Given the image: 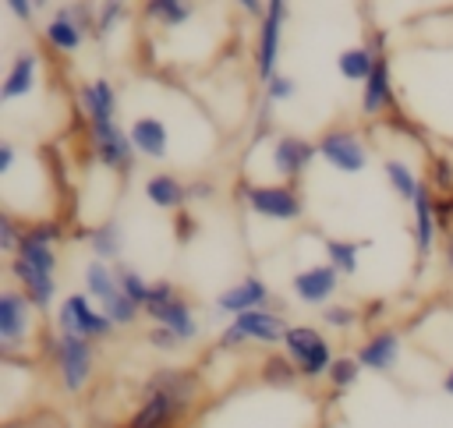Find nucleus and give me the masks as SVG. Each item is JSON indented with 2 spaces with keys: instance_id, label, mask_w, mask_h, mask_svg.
<instances>
[{
  "instance_id": "cd10ccee",
  "label": "nucleus",
  "mask_w": 453,
  "mask_h": 428,
  "mask_svg": "<svg viewBox=\"0 0 453 428\" xmlns=\"http://www.w3.org/2000/svg\"><path fill=\"white\" fill-rule=\"evenodd\" d=\"M88 244H92V251H96V258H120V251H124V226L117 223V219H106L103 226H96V230H88Z\"/></svg>"
},
{
  "instance_id": "4468645a",
  "label": "nucleus",
  "mask_w": 453,
  "mask_h": 428,
  "mask_svg": "<svg viewBox=\"0 0 453 428\" xmlns=\"http://www.w3.org/2000/svg\"><path fill=\"white\" fill-rule=\"evenodd\" d=\"M411 209H414V251H418V262H425V258L432 255V248H435V233H439L435 198H432L428 184H421V187H418V195H414Z\"/></svg>"
},
{
  "instance_id": "a878e982",
  "label": "nucleus",
  "mask_w": 453,
  "mask_h": 428,
  "mask_svg": "<svg viewBox=\"0 0 453 428\" xmlns=\"http://www.w3.org/2000/svg\"><path fill=\"white\" fill-rule=\"evenodd\" d=\"M375 57H379L375 46H350V50H343L336 57V71L347 81H365L372 74V67H375Z\"/></svg>"
},
{
  "instance_id": "7c9ffc66",
  "label": "nucleus",
  "mask_w": 453,
  "mask_h": 428,
  "mask_svg": "<svg viewBox=\"0 0 453 428\" xmlns=\"http://www.w3.org/2000/svg\"><path fill=\"white\" fill-rule=\"evenodd\" d=\"M297 378H301V371H297V364L290 361L287 350L283 354H269L262 361V382H269V386H294Z\"/></svg>"
},
{
  "instance_id": "2f4dec72",
  "label": "nucleus",
  "mask_w": 453,
  "mask_h": 428,
  "mask_svg": "<svg viewBox=\"0 0 453 428\" xmlns=\"http://www.w3.org/2000/svg\"><path fill=\"white\" fill-rule=\"evenodd\" d=\"M149 386L173 393L180 403H188V400L195 396V375H188V371H170V368H163V371H156V375L149 378Z\"/></svg>"
},
{
  "instance_id": "f8f14e48",
  "label": "nucleus",
  "mask_w": 453,
  "mask_h": 428,
  "mask_svg": "<svg viewBox=\"0 0 453 428\" xmlns=\"http://www.w3.org/2000/svg\"><path fill=\"white\" fill-rule=\"evenodd\" d=\"M319 156V141H308V138H297V134H280L269 149V159H273V170L287 180L301 177L304 166Z\"/></svg>"
},
{
  "instance_id": "7ed1b4c3",
  "label": "nucleus",
  "mask_w": 453,
  "mask_h": 428,
  "mask_svg": "<svg viewBox=\"0 0 453 428\" xmlns=\"http://www.w3.org/2000/svg\"><path fill=\"white\" fill-rule=\"evenodd\" d=\"M283 350L297 364L301 378H322L333 364V343L315 325H290L283 336Z\"/></svg>"
},
{
  "instance_id": "09e8293b",
  "label": "nucleus",
  "mask_w": 453,
  "mask_h": 428,
  "mask_svg": "<svg viewBox=\"0 0 453 428\" xmlns=\"http://www.w3.org/2000/svg\"><path fill=\"white\" fill-rule=\"evenodd\" d=\"M442 393H446V396H453V368L442 375Z\"/></svg>"
},
{
  "instance_id": "5701e85b",
  "label": "nucleus",
  "mask_w": 453,
  "mask_h": 428,
  "mask_svg": "<svg viewBox=\"0 0 453 428\" xmlns=\"http://www.w3.org/2000/svg\"><path fill=\"white\" fill-rule=\"evenodd\" d=\"M78 103H81V110H85L88 120H113L117 117V88L106 78L85 81L78 88Z\"/></svg>"
},
{
  "instance_id": "dca6fc26",
  "label": "nucleus",
  "mask_w": 453,
  "mask_h": 428,
  "mask_svg": "<svg viewBox=\"0 0 453 428\" xmlns=\"http://www.w3.org/2000/svg\"><path fill=\"white\" fill-rule=\"evenodd\" d=\"M145 400H142V407L131 414V421H127V428H166L170 421H173V414L184 407L173 393H166V389H152V386H145Z\"/></svg>"
},
{
  "instance_id": "39448f33",
  "label": "nucleus",
  "mask_w": 453,
  "mask_h": 428,
  "mask_svg": "<svg viewBox=\"0 0 453 428\" xmlns=\"http://www.w3.org/2000/svg\"><path fill=\"white\" fill-rule=\"evenodd\" d=\"M57 325H60V332H74V336H88V340H103V336H110L117 329L106 318V311L92 304L88 294L64 297V304L57 308Z\"/></svg>"
},
{
  "instance_id": "1a4fd4ad",
  "label": "nucleus",
  "mask_w": 453,
  "mask_h": 428,
  "mask_svg": "<svg viewBox=\"0 0 453 428\" xmlns=\"http://www.w3.org/2000/svg\"><path fill=\"white\" fill-rule=\"evenodd\" d=\"M372 46L379 50V57H375L372 74L361 81V113H365V117H379L382 110L393 106V81H389V60H386V35L375 32Z\"/></svg>"
},
{
  "instance_id": "8fccbe9b",
  "label": "nucleus",
  "mask_w": 453,
  "mask_h": 428,
  "mask_svg": "<svg viewBox=\"0 0 453 428\" xmlns=\"http://www.w3.org/2000/svg\"><path fill=\"white\" fill-rule=\"evenodd\" d=\"M446 265L453 269V230H449V237H446Z\"/></svg>"
},
{
  "instance_id": "c03bdc74",
  "label": "nucleus",
  "mask_w": 453,
  "mask_h": 428,
  "mask_svg": "<svg viewBox=\"0 0 453 428\" xmlns=\"http://www.w3.org/2000/svg\"><path fill=\"white\" fill-rule=\"evenodd\" d=\"M7 7H11V14L18 21H32V14H35V4L32 0H7Z\"/></svg>"
},
{
  "instance_id": "9d476101",
  "label": "nucleus",
  "mask_w": 453,
  "mask_h": 428,
  "mask_svg": "<svg viewBox=\"0 0 453 428\" xmlns=\"http://www.w3.org/2000/svg\"><path fill=\"white\" fill-rule=\"evenodd\" d=\"M57 237H60L57 223H32V226L21 230V241H18L14 255L53 276V272H57V248H53Z\"/></svg>"
},
{
  "instance_id": "58836bf2",
  "label": "nucleus",
  "mask_w": 453,
  "mask_h": 428,
  "mask_svg": "<svg viewBox=\"0 0 453 428\" xmlns=\"http://www.w3.org/2000/svg\"><path fill=\"white\" fill-rule=\"evenodd\" d=\"M18 241H21V230H18V223H14V216L4 209L0 212V251H7V255H14V248H18Z\"/></svg>"
},
{
  "instance_id": "f3484780",
  "label": "nucleus",
  "mask_w": 453,
  "mask_h": 428,
  "mask_svg": "<svg viewBox=\"0 0 453 428\" xmlns=\"http://www.w3.org/2000/svg\"><path fill=\"white\" fill-rule=\"evenodd\" d=\"M127 134H131V145H134V152L138 156H145V159H166V152H170V131H166V124L159 120V117H134L131 120V127H127Z\"/></svg>"
},
{
  "instance_id": "f03ea898",
  "label": "nucleus",
  "mask_w": 453,
  "mask_h": 428,
  "mask_svg": "<svg viewBox=\"0 0 453 428\" xmlns=\"http://www.w3.org/2000/svg\"><path fill=\"white\" fill-rule=\"evenodd\" d=\"M53 357H57V371H60V386L67 393H81L92 378L96 368V347L88 336H74V332H57L53 340Z\"/></svg>"
},
{
  "instance_id": "c85d7f7f",
  "label": "nucleus",
  "mask_w": 453,
  "mask_h": 428,
  "mask_svg": "<svg viewBox=\"0 0 453 428\" xmlns=\"http://www.w3.org/2000/svg\"><path fill=\"white\" fill-rule=\"evenodd\" d=\"M365 241H343V237H329L326 241V258L340 276H354L357 272V255H361Z\"/></svg>"
},
{
  "instance_id": "ea45409f",
  "label": "nucleus",
  "mask_w": 453,
  "mask_h": 428,
  "mask_svg": "<svg viewBox=\"0 0 453 428\" xmlns=\"http://www.w3.org/2000/svg\"><path fill=\"white\" fill-rule=\"evenodd\" d=\"M149 343H152L156 350H177L184 340H180L173 329H166V325H159V322H156V325L149 329Z\"/></svg>"
},
{
  "instance_id": "c756f323",
  "label": "nucleus",
  "mask_w": 453,
  "mask_h": 428,
  "mask_svg": "<svg viewBox=\"0 0 453 428\" xmlns=\"http://www.w3.org/2000/svg\"><path fill=\"white\" fill-rule=\"evenodd\" d=\"M382 173H386L389 187L396 191V198L414 202V195H418V187H421V177H414V170H411L403 159H386V163H382Z\"/></svg>"
},
{
  "instance_id": "a18cd8bd",
  "label": "nucleus",
  "mask_w": 453,
  "mask_h": 428,
  "mask_svg": "<svg viewBox=\"0 0 453 428\" xmlns=\"http://www.w3.org/2000/svg\"><path fill=\"white\" fill-rule=\"evenodd\" d=\"M14 166V145L11 141H0V177H7Z\"/></svg>"
},
{
  "instance_id": "79ce46f5",
  "label": "nucleus",
  "mask_w": 453,
  "mask_h": 428,
  "mask_svg": "<svg viewBox=\"0 0 453 428\" xmlns=\"http://www.w3.org/2000/svg\"><path fill=\"white\" fill-rule=\"evenodd\" d=\"M432 180H435L439 191H449V187H453V163L439 156V159L432 163Z\"/></svg>"
},
{
  "instance_id": "4be33fe9",
  "label": "nucleus",
  "mask_w": 453,
  "mask_h": 428,
  "mask_svg": "<svg viewBox=\"0 0 453 428\" xmlns=\"http://www.w3.org/2000/svg\"><path fill=\"white\" fill-rule=\"evenodd\" d=\"M152 322H159V325H166V329H173L184 343L188 340H195L198 336V318H195V311H191V304L177 294L173 301H166V304H159V308H149L145 311Z\"/></svg>"
},
{
  "instance_id": "0eeeda50",
  "label": "nucleus",
  "mask_w": 453,
  "mask_h": 428,
  "mask_svg": "<svg viewBox=\"0 0 453 428\" xmlns=\"http://www.w3.org/2000/svg\"><path fill=\"white\" fill-rule=\"evenodd\" d=\"M319 156L340 173H361L368 166V149L350 127H329L319 138Z\"/></svg>"
},
{
  "instance_id": "c9c22d12",
  "label": "nucleus",
  "mask_w": 453,
  "mask_h": 428,
  "mask_svg": "<svg viewBox=\"0 0 453 428\" xmlns=\"http://www.w3.org/2000/svg\"><path fill=\"white\" fill-rule=\"evenodd\" d=\"M124 18H127V0H103V4L96 7V35H99V39L110 35Z\"/></svg>"
},
{
  "instance_id": "4c0bfd02",
  "label": "nucleus",
  "mask_w": 453,
  "mask_h": 428,
  "mask_svg": "<svg viewBox=\"0 0 453 428\" xmlns=\"http://www.w3.org/2000/svg\"><path fill=\"white\" fill-rule=\"evenodd\" d=\"M294 92H297V81L290 78V74H273L269 81H265V96H269V103H287V99H294Z\"/></svg>"
},
{
  "instance_id": "b1692460",
  "label": "nucleus",
  "mask_w": 453,
  "mask_h": 428,
  "mask_svg": "<svg viewBox=\"0 0 453 428\" xmlns=\"http://www.w3.org/2000/svg\"><path fill=\"white\" fill-rule=\"evenodd\" d=\"M145 198H149L156 209L177 212V209H184V202H188V184H180V177H173V173H152V177L145 180Z\"/></svg>"
},
{
  "instance_id": "ddd939ff",
  "label": "nucleus",
  "mask_w": 453,
  "mask_h": 428,
  "mask_svg": "<svg viewBox=\"0 0 453 428\" xmlns=\"http://www.w3.org/2000/svg\"><path fill=\"white\" fill-rule=\"evenodd\" d=\"M340 287V272L333 265H308L290 279V290L301 304H326Z\"/></svg>"
},
{
  "instance_id": "6ab92c4d",
  "label": "nucleus",
  "mask_w": 453,
  "mask_h": 428,
  "mask_svg": "<svg viewBox=\"0 0 453 428\" xmlns=\"http://www.w3.org/2000/svg\"><path fill=\"white\" fill-rule=\"evenodd\" d=\"M269 304V287L262 276H244L237 287H226L219 297H216V311H248V308H265Z\"/></svg>"
},
{
  "instance_id": "3c124183",
  "label": "nucleus",
  "mask_w": 453,
  "mask_h": 428,
  "mask_svg": "<svg viewBox=\"0 0 453 428\" xmlns=\"http://www.w3.org/2000/svg\"><path fill=\"white\" fill-rule=\"evenodd\" d=\"M32 4H35V7H46V0H32Z\"/></svg>"
},
{
  "instance_id": "de8ad7c7",
  "label": "nucleus",
  "mask_w": 453,
  "mask_h": 428,
  "mask_svg": "<svg viewBox=\"0 0 453 428\" xmlns=\"http://www.w3.org/2000/svg\"><path fill=\"white\" fill-rule=\"evenodd\" d=\"M234 4H241L248 14H255V18H262L265 14V0H234Z\"/></svg>"
},
{
  "instance_id": "412c9836",
  "label": "nucleus",
  "mask_w": 453,
  "mask_h": 428,
  "mask_svg": "<svg viewBox=\"0 0 453 428\" xmlns=\"http://www.w3.org/2000/svg\"><path fill=\"white\" fill-rule=\"evenodd\" d=\"M35 74H39V57L32 50H21L14 60H11V71L0 85V99L4 103H14L21 96H28L35 88Z\"/></svg>"
},
{
  "instance_id": "6e6552de",
  "label": "nucleus",
  "mask_w": 453,
  "mask_h": 428,
  "mask_svg": "<svg viewBox=\"0 0 453 428\" xmlns=\"http://www.w3.org/2000/svg\"><path fill=\"white\" fill-rule=\"evenodd\" d=\"M88 134H92V149H96V159L110 170H127L131 159L138 156L134 145H131V134L113 120H88Z\"/></svg>"
},
{
  "instance_id": "e433bc0d",
  "label": "nucleus",
  "mask_w": 453,
  "mask_h": 428,
  "mask_svg": "<svg viewBox=\"0 0 453 428\" xmlns=\"http://www.w3.org/2000/svg\"><path fill=\"white\" fill-rule=\"evenodd\" d=\"M322 322L329 325V329H354L357 325V311L350 308V304H326L322 308Z\"/></svg>"
},
{
  "instance_id": "f704fd0d",
  "label": "nucleus",
  "mask_w": 453,
  "mask_h": 428,
  "mask_svg": "<svg viewBox=\"0 0 453 428\" xmlns=\"http://www.w3.org/2000/svg\"><path fill=\"white\" fill-rule=\"evenodd\" d=\"M117 276H120V290L131 297V301H138L142 308H145V301H149V294H152V283L138 272V269H131V265H120L117 262Z\"/></svg>"
},
{
  "instance_id": "37998d69",
  "label": "nucleus",
  "mask_w": 453,
  "mask_h": 428,
  "mask_svg": "<svg viewBox=\"0 0 453 428\" xmlns=\"http://www.w3.org/2000/svg\"><path fill=\"white\" fill-rule=\"evenodd\" d=\"M173 226H177V241H191L195 237V230H198V223L191 219V212H184V209H177L173 212Z\"/></svg>"
},
{
  "instance_id": "a211bd4d",
  "label": "nucleus",
  "mask_w": 453,
  "mask_h": 428,
  "mask_svg": "<svg viewBox=\"0 0 453 428\" xmlns=\"http://www.w3.org/2000/svg\"><path fill=\"white\" fill-rule=\"evenodd\" d=\"M11 276L18 279V290H21L35 308H46V304L57 297V279H53L50 272L35 269L32 262L18 258V255H11Z\"/></svg>"
},
{
  "instance_id": "a19ab883",
  "label": "nucleus",
  "mask_w": 453,
  "mask_h": 428,
  "mask_svg": "<svg viewBox=\"0 0 453 428\" xmlns=\"http://www.w3.org/2000/svg\"><path fill=\"white\" fill-rule=\"evenodd\" d=\"M177 297V287L170 283V279H156L152 283V294H149V301H145V311L149 308H159V304H166V301H173Z\"/></svg>"
},
{
  "instance_id": "2eb2a0df",
  "label": "nucleus",
  "mask_w": 453,
  "mask_h": 428,
  "mask_svg": "<svg viewBox=\"0 0 453 428\" xmlns=\"http://www.w3.org/2000/svg\"><path fill=\"white\" fill-rule=\"evenodd\" d=\"M400 332L396 329H379V332H372L361 347H357V361H361V368H368V371H389V368H396V361H400Z\"/></svg>"
},
{
  "instance_id": "473e14b6",
  "label": "nucleus",
  "mask_w": 453,
  "mask_h": 428,
  "mask_svg": "<svg viewBox=\"0 0 453 428\" xmlns=\"http://www.w3.org/2000/svg\"><path fill=\"white\" fill-rule=\"evenodd\" d=\"M99 308L106 311V318H110L113 325H134V322H138V308H142V304H138V301H131L124 290H117V294H113L110 301H103Z\"/></svg>"
},
{
  "instance_id": "72a5a7b5",
  "label": "nucleus",
  "mask_w": 453,
  "mask_h": 428,
  "mask_svg": "<svg viewBox=\"0 0 453 428\" xmlns=\"http://www.w3.org/2000/svg\"><path fill=\"white\" fill-rule=\"evenodd\" d=\"M357 371H361L357 354H340V357H333V364H329L326 378H329V386H333V389H350V386L357 382Z\"/></svg>"
},
{
  "instance_id": "49530a36",
  "label": "nucleus",
  "mask_w": 453,
  "mask_h": 428,
  "mask_svg": "<svg viewBox=\"0 0 453 428\" xmlns=\"http://www.w3.org/2000/svg\"><path fill=\"white\" fill-rule=\"evenodd\" d=\"M209 195H212V184L209 180H191L188 184V202L191 198H209Z\"/></svg>"
},
{
  "instance_id": "bb28decb",
  "label": "nucleus",
  "mask_w": 453,
  "mask_h": 428,
  "mask_svg": "<svg viewBox=\"0 0 453 428\" xmlns=\"http://www.w3.org/2000/svg\"><path fill=\"white\" fill-rule=\"evenodd\" d=\"M195 14L191 0H145V18L163 28H180Z\"/></svg>"
},
{
  "instance_id": "20e7f679",
  "label": "nucleus",
  "mask_w": 453,
  "mask_h": 428,
  "mask_svg": "<svg viewBox=\"0 0 453 428\" xmlns=\"http://www.w3.org/2000/svg\"><path fill=\"white\" fill-rule=\"evenodd\" d=\"M287 329L290 325L283 322V315H276L269 308H248V311H237L230 318V325L219 332V347L230 350V347H237L244 340H255V343H283Z\"/></svg>"
},
{
  "instance_id": "9b49d317",
  "label": "nucleus",
  "mask_w": 453,
  "mask_h": 428,
  "mask_svg": "<svg viewBox=\"0 0 453 428\" xmlns=\"http://www.w3.org/2000/svg\"><path fill=\"white\" fill-rule=\"evenodd\" d=\"M32 301L21 290H4L0 294V343L4 350H14L28 329H32Z\"/></svg>"
},
{
  "instance_id": "aec40b11",
  "label": "nucleus",
  "mask_w": 453,
  "mask_h": 428,
  "mask_svg": "<svg viewBox=\"0 0 453 428\" xmlns=\"http://www.w3.org/2000/svg\"><path fill=\"white\" fill-rule=\"evenodd\" d=\"M42 35H46V42H50L53 50H60V53H74V50L85 42V28H81L78 18L71 14V4H64V7H57V11L50 14Z\"/></svg>"
},
{
  "instance_id": "423d86ee",
  "label": "nucleus",
  "mask_w": 453,
  "mask_h": 428,
  "mask_svg": "<svg viewBox=\"0 0 453 428\" xmlns=\"http://www.w3.org/2000/svg\"><path fill=\"white\" fill-rule=\"evenodd\" d=\"M283 25H287V0H265V14L258 25V39H255V71L262 81H269L276 74V60H280V46H283Z\"/></svg>"
},
{
  "instance_id": "393cba45",
  "label": "nucleus",
  "mask_w": 453,
  "mask_h": 428,
  "mask_svg": "<svg viewBox=\"0 0 453 428\" xmlns=\"http://www.w3.org/2000/svg\"><path fill=\"white\" fill-rule=\"evenodd\" d=\"M81 279H85V294L92 297V301H110L117 290H120V276H117V262L110 265L106 258H96V262H88L85 265V272H81Z\"/></svg>"
},
{
  "instance_id": "f257e3e1",
  "label": "nucleus",
  "mask_w": 453,
  "mask_h": 428,
  "mask_svg": "<svg viewBox=\"0 0 453 428\" xmlns=\"http://www.w3.org/2000/svg\"><path fill=\"white\" fill-rule=\"evenodd\" d=\"M241 198H244L248 212H255L262 219H273V223H294L304 212V202H301V195H297V187L290 180L287 184H255V180H244L241 184Z\"/></svg>"
}]
</instances>
